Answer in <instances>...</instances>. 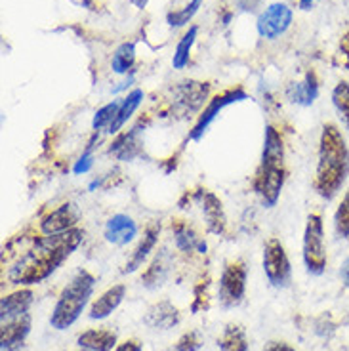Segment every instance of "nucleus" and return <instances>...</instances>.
<instances>
[{
    "label": "nucleus",
    "mask_w": 349,
    "mask_h": 351,
    "mask_svg": "<svg viewBox=\"0 0 349 351\" xmlns=\"http://www.w3.org/2000/svg\"><path fill=\"white\" fill-rule=\"evenodd\" d=\"M84 239V231L71 229L62 235H44L36 239L25 254L14 263L8 279L12 285L31 287L46 281L69 260Z\"/></svg>",
    "instance_id": "obj_1"
},
{
    "label": "nucleus",
    "mask_w": 349,
    "mask_h": 351,
    "mask_svg": "<svg viewBox=\"0 0 349 351\" xmlns=\"http://www.w3.org/2000/svg\"><path fill=\"white\" fill-rule=\"evenodd\" d=\"M349 176V147L336 124H324L319 138L313 187L324 201H332Z\"/></svg>",
    "instance_id": "obj_2"
},
{
    "label": "nucleus",
    "mask_w": 349,
    "mask_h": 351,
    "mask_svg": "<svg viewBox=\"0 0 349 351\" xmlns=\"http://www.w3.org/2000/svg\"><path fill=\"white\" fill-rule=\"evenodd\" d=\"M285 143L279 130L265 126L263 134V149L260 168L256 172L254 187L265 208H273L279 202L280 191L285 185Z\"/></svg>",
    "instance_id": "obj_3"
},
{
    "label": "nucleus",
    "mask_w": 349,
    "mask_h": 351,
    "mask_svg": "<svg viewBox=\"0 0 349 351\" xmlns=\"http://www.w3.org/2000/svg\"><path fill=\"white\" fill-rule=\"evenodd\" d=\"M96 289V277L86 269H79L69 285L62 290L50 315V326L53 330H67L79 321L84 309L90 304V298Z\"/></svg>",
    "instance_id": "obj_4"
},
{
    "label": "nucleus",
    "mask_w": 349,
    "mask_h": 351,
    "mask_svg": "<svg viewBox=\"0 0 349 351\" xmlns=\"http://www.w3.org/2000/svg\"><path fill=\"white\" fill-rule=\"evenodd\" d=\"M302 258L309 275H323L326 269V245H324V223L321 214H309L302 241Z\"/></svg>",
    "instance_id": "obj_5"
},
{
    "label": "nucleus",
    "mask_w": 349,
    "mask_h": 351,
    "mask_svg": "<svg viewBox=\"0 0 349 351\" xmlns=\"http://www.w3.org/2000/svg\"><path fill=\"white\" fill-rule=\"evenodd\" d=\"M263 273L267 277L271 287L275 289H287L292 282V265L288 260L287 250L279 239H269L263 245V258H262Z\"/></svg>",
    "instance_id": "obj_6"
},
{
    "label": "nucleus",
    "mask_w": 349,
    "mask_h": 351,
    "mask_svg": "<svg viewBox=\"0 0 349 351\" xmlns=\"http://www.w3.org/2000/svg\"><path fill=\"white\" fill-rule=\"evenodd\" d=\"M246 279H248V271H246V263L243 260H233V262L226 263L221 277H219L218 290L219 304L226 309H233L243 304L246 294Z\"/></svg>",
    "instance_id": "obj_7"
},
{
    "label": "nucleus",
    "mask_w": 349,
    "mask_h": 351,
    "mask_svg": "<svg viewBox=\"0 0 349 351\" xmlns=\"http://www.w3.org/2000/svg\"><path fill=\"white\" fill-rule=\"evenodd\" d=\"M248 99V94H246L243 88H233V90H226L221 92L216 97L210 99V104L204 107V111L199 114L197 123L193 124V128L189 130V140L199 141L208 132L210 124L214 123L218 119V114L226 109V107L233 106V104H239V101H245Z\"/></svg>",
    "instance_id": "obj_8"
},
{
    "label": "nucleus",
    "mask_w": 349,
    "mask_h": 351,
    "mask_svg": "<svg viewBox=\"0 0 349 351\" xmlns=\"http://www.w3.org/2000/svg\"><path fill=\"white\" fill-rule=\"evenodd\" d=\"M292 19H294L292 8H288L285 2H273L258 16L256 21L258 35L267 40H275L290 29Z\"/></svg>",
    "instance_id": "obj_9"
},
{
    "label": "nucleus",
    "mask_w": 349,
    "mask_h": 351,
    "mask_svg": "<svg viewBox=\"0 0 349 351\" xmlns=\"http://www.w3.org/2000/svg\"><path fill=\"white\" fill-rule=\"evenodd\" d=\"M208 82L185 80L174 88V109L187 117V113L197 111L208 96Z\"/></svg>",
    "instance_id": "obj_10"
},
{
    "label": "nucleus",
    "mask_w": 349,
    "mask_h": 351,
    "mask_svg": "<svg viewBox=\"0 0 349 351\" xmlns=\"http://www.w3.org/2000/svg\"><path fill=\"white\" fill-rule=\"evenodd\" d=\"M77 223H79V210L75 204L67 202L50 212L40 221V231H43V235H62V233H67L71 229L77 228Z\"/></svg>",
    "instance_id": "obj_11"
},
{
    "label": "nucleus",
    "mask_w": 349,
    "mask_h": 351,
    "mask_svg": "<svg viewBox=\"0 0 349 351\" xmlns=\"http://www.w3.org/2000/svg\"><path fill=\"white\" fill-rule=\"evenodd\" d=\"M136 235H138V226L128 214H113L105 223V241L115 246H126L136 239Z\"/></svg>",
    "instance_id": "obj_12"
},
{
    "label": "nucleus",
    "mask_w": 349,
    "mask_h": 351,
    "mask_svg": "<svg viewBox=\"0 0 349 351\" xmlns=\"http://www.w3.org/2000/svg\"><path fill=\"white\" fill-rule=\"evenodd\" d=\"M158 233H160V223H157V221L149 223L147 228H145V231H143V237L140 239L138 246L134 248V252L130 254V258H128L126 263H124V267H123L124 275L138 271L141 265L145 263L149 254L153 252V248L157 246Z\"/></svg>",
    "instance_id": "obj_13"
},
{
    "label": "nucleus",
    "mask_w": 349,
    "mask_h": 351,
    "mask_svg": "<svg viewBox=\"0 0 349 351\" xmlns=\"http://www.w3.org/2000/svg\"><path fill=\"white\" fill-rule=\"evenodd\" d=\"M29 332H31V317H29V313L2 323V334H0L2 351H18L25 342Z\"/></svg>",
    "instance_id": "obj_14"
},
{
    "label": "nucleus",
    "mask_w": 349,
    "mask_h": 351,
    "mask_svg": "<svg viewBox=\"0 0 349 351\" xmlns=\"http://www.w3.org/2000/svg\"><path fill=\"white\" fill-rule=\"evenodd\" d=\"M124 298H126V287L124 285H115L111 289L105 290L99 298L94 300V304L90 306V311H88V317L92 321H104L123 304Z\"/></svg>",
    "instance_id": "obj_15"
},
{
    "label": "nucleus",
    "mask_w": 349,
    "mask_h": 351,
    "mask_svg": "<svg viewBox=\"0 0 349 351\" xmlns=\"http://www.w3.org/2000/svg\"><path fill=\"white\" fill-rule=\"evenodd\" d=\"M287 97L300 107L313 106L315 99L319 97V80L315 71H307L304 80L290 82L287 88Z\"/></svg>",
    "instance_id": "obj_16"
},
{
    "label": "nucleus",
    "mask_w": 349,
    "mask_h": 351,
    "mask_svg": "<svg viewBox=\"0 0 349 351\" xmlns=\"http://www.w3.org/2000/svg\"><path fill=\"white\" fill-rule=\"evenodd\" d=\"M143 323L155 330H170L180 323V313L168 300H163L149 307L143 317Z\"/></svg>",
    "instance_id": "obj_17"
},
{
    "label": "nucleus",
    "mask_w": 349,
    "mask_h": 351,
    "mask_svg": "<svg viewBox=\"0 0 349 351\" xmlns=\"http://www.w3.org/2000/svg\"><path fill=\"white\" fill-rule=\"evenodd\" d=\"M33 290L31 289H21L18 292H12L8 296H4L0 302V317H2V323L12 321V319H18V317L27 315L29 307L33 306Z\"/></svg>",
    "instance_id": "obj_18"
},
{
    "label": "nucleus",
    "mask_w": 349,
    "mask_h": 351,
    "mask_svg": "<svg viewBox=\"0 0 349 351\" xmlns=\"http://www.w3.org/2000/svg\"><path fill=\"white\" fill-rule=\"evenodd\" d=\"M170 267H172V260H170V254L166 250H160L153 262L149 263V267L145 269V273L141 275V285L147 290H157L160 289L165 281L168 279V273H170Z\"/></svg>",
    "instance_id": "obj_19"
},
{
    "label": "nucleus",
    "mask_w": 349,
    "mask_h": 351,
    "mask_svg": "<svg viewBox=\"0 0 349 351\" xmlns=\"http://www.w3.org/2000/svg\"><path fill=\"white\" fill-rule=\"evenodd\" d=\"M77 343L80 350L86 351H113V348H117V334L113 330L90 328V330L79 334Z\"/></svg>",
    "instance_id": "obj_20"
},
{
    "label": "nucleus",
    "mask_w": 349,
    "mask_h": 351,
    "mask_svg": "<svg viewBox=\"0 0 349 351\" xmlns=\"http://www.w3.org/2000/svg\"><path fill=\"white\" fill-rule=\"evenodd\" d=\"M202 214L206 218V226H208L210 231L216 233V235H221L224 229H226V216H224L221 201L216 195H202Z\"/></svg>",
    "instance_id": "obj_21"
},
{
    "label": "nucleus",
    "mask_w": 349,
    "mask_h": 351,
    "mask_svg": "<svg viewBox=\"0 0 349 351\" xmlns=\"http://www.w3.org/2000/svg\"><path fill=\"white\" fill-rule=\"evenodd\" d=\"M141 101H143V90H140V88L132 90L130 94L121 101V107H119V111H117V117H115L113 124L109 126V130L107 132H109V134H119L124 124L128 123L132 117H134V113L138 111V107L141 106Z\"/></svg>",
    "instance_id": "obj_22"
},
{
    "label": "nucleus",
    "mask_w": 349,
    "mask_h": 351,
    "mask_svg": "<svg viewBox=\"0 0 349 351\" xmlns=\"http://www.w3.org/2000/svg\"><path fill=\"white\" fill-rule=\"evenodd\" d=\"M140 128H132L123 136H119V140L115 141V145L109 149L111 155L119 158V160H132L136 155H140Z\"/></svg>",
    "instance_id": "obj_23"
},
{
    "label": "nucleus",
    "mask_w": 349,
    "mask_h": 351,
    "mask_svg": "<svg viewBox=\"0 0 349 351\" xmlns=\"http://www.w3.org/2000/svg\"><path fill=\"white\" fill-rule=\"evenodd\" d=\"M172 231H174L178 250H182V252H206V245L197 237V233L187 223L178 221L176 226H172Z\"/></svg>",
    "instance_id": "obj_24"
},
{
    "label": "nucleus",
    "mask_w": 349,
    "mask_h": 351,
    "mask_svg": "<svg viewBox=\"0 0 349 351\" xmlns=\"http://www.w3.org/2000/svg\"><path fill=\"white\" fill-rule=\"evenodd\" d=\"M219 351H250L246 332L239 325H227L218 340Z\"/></svg>",
    "instance_id": "obj_25"
},
{
    "label": "nucleus",
    "mask_w": 349,
    "mask_h": 351,
    "mask_svg": "<svg viewBox=\"0 0 349 351\" xmlns=\"http://www.w3.org/2000/svg\"><path fill=\"white\" fill-rule=\"evenodd\" d=\"M134 63H136V44L124 43L115 50L111 58V69L117 75H126L128 71H132Z\"/></svg>",
    "instance_id": "obj_26"
},
{
    "label": "nucleus",
    "mask_w": 349,
    "mask_h": 351,
    "mask_svg": "<svg viewBox=\"0 0 349 351\" xmlns=\"http://www.w3.org/2000/svg\"><path fill=\"white\" fill-rule=\"evenodd\" d=\"M197 33H199V29L193 25L189 27V31L180 38V43H178V46H176L174 50V58H172V67H174V69H185V67H187L189 56H191V48L193 44H195V38H197Z\"/></svg>",
    "instance_id": "obj_27"
},
{
    "label": "nucleus",
    "mask_w": 349,
    "mask_h": 351,
    "mask_svg": "<svg viewBox=\"0 0 349 351\" xmlns=\"http://www.w3.org/2000/svg\"><path fill=\"white\" fill-rule=\"evenodd\" d=\"M332 106L340 117L341 124L349 132V82L340 80L332 90Z\"/></svg>",
    "instance_id": "obj_28"
},
{
    "label": "nucleus",
    "mask_w": 349,
    "mask_h": 351,
    "mask_svg": "<svg viewBox=\"0 0 349 351\" xmlns=\"http://www.w3.org/2000/svg\"><path fill=\"white\" fill-rule=\"evenodd\" d=\"M201 4H202V0H189L184 8L170 10V12L166 14V21H168V25L176 27V29H178V27L187 25V23L193 19V16L199 12Z\"/></svg>",
    "instance_id": "obj_29"
},
{
    "label": "nucleus",
    "mask_w": 349,
    "mask_h": 351,
    "mask_svg": "<svg viewBox=\"0 0 349 351\" xmlns=\"http://www.w3.org/2000/svg\"><path fill=\"white\" fill-rule=\"evenodd\" d=\"M334 231L341 239H349V187L334 212Z\"/></svg>",
    "instance_id": "obj_30"
},
{
    "label": "nucleus",
    "mask_w": 349,
    "mask_h": 351,
    "mask_svg": "<svg viewBox=\"0 0 349 351\" xmlns=\"http://www.w3.org/2000/svg\"><path fill=\"white\" fill-rule=\"evenodd\" d=\"M119 107H121V101H111V104H107L101 109H97L96 114H94V121H92V128L96 132L104 130V128L109 130V126L113 124L115 117H117Z\"/></svg>",
    "instance_id": "obj_31"
},
{
    "label": "nucleus",
    "mask_w": 349,
    "mask_h": 351,
    "mask_svg": "<svg viewBox=\"0 0 349 351\" xmlns=\"http://www.w3.org/2000/svg\"><path fill=\"white\" fill-rule=\"evenodd\" d=\"M202 334L199 330H191V332H185L178 342L174 343L172 351H199L202 348Z\"/></svg>",
    "instance_id": "obj_32"
},
{
    "label": "nucleus",
    "mask_w": 349,
    "mask_h": 351,
    "mask_svg": "<svg viewBox=\"0 0 349 351\" xmlns=\"http://www.w3.org/2000/svg\"><path fill=\"white\" fill-rule=\"evenodd\" d=\"M94 141H96V136H94V140L88 143L86 151L80 155L79 160L75 162V167H73L75 174H86L94 167Z\"/></svg>",
    "instance_id": "obj_33"
},
{
    "label": "nucleus",
    "mask_w": 349,
    "mask_h": 351,
    "mask_svg": "<svg viewBox=\"0 0 349 351\" xmlns=\"http://www.w3.org/2000/svg\"><path fill=\"white\" fill-rule=\"evenodd\" d=\"M115 351H143V346L138 340H126V342L119 343Z\"/></svg>",
    "instance_id": "obj_34"
},
{
    "label": "nucleus",
    "mask_w": 349,
    "mask_h": 351,
    "mask_svg": "<svg viewBox=\"0 0 349 351\" xmlns=\"http://www.w3.org/2000/svg\"><path fill=\"white\" fill-rule=\"evenodd\" d=\"M262 351H296L292 346H288L287 342H269L263 346Z\"/></svg>",
    "instance_id": "obj_35"
},
{
    "label": "nucleus",
    "mask_w": 349,
    "mask_h": 351,
    "mask_svg": "<svg viewBox=\"0 0 349 351\" xmlns=\"http://www.w3.org/2000/svg\"><path fill=\"white\" fill-rule=\"evenodd\" d=\"M340 52H341V56H344V63H346V65L349 67V31L346 33V35L341 36Z\"/></svg>",
    "instance_id": "obj_36"
},
{
    "label": "nucleus",
    "mask_w": 349,
    "mask_h": 351,
    "mask_svg": "<svg viewBox=\"0 0 349 351\" xmlns=\"http://www.w3.org/2000/svg\"><path fill=\"white\" fill-rule=\"evenodd\" d=\"M340 279L344 282V287H348L349 289V256L341 262V267H340Z\"/></svg>",
    "instance_id": "obj_37"
},
{
    "label": "nucleus",
    "mask_w": 349,
    "mask_h": 351,
    "mask_svg": "<svg viewBox=\"0 0 349 351\" xmlns=\"http://www.w3.org/2000/svg\"><path fill=\"white\" fill-rule=\"evenodd\" d=\"M258 4H260V0H239V8L243 12H254L258 8Z\"/></svg>",
    "instance_id": "obj_38"
},
{
    "label": "nucleus",
    "mask_w": 349,
    "mask_h": 351,
    "mask_svg": "<svg viewBox=\"0 0 349 351\" xmlns=\"http://www.w3.org/2000/svg\"><path fill=\"white\" fill-rule=\"evenodd\" d=\"M313 2H315V0H300V8L306 10V12H307V10L313 8Z\"/></svg>",
    "instance_id": "obj_39"
},
{
    "label": "nucleus",
    "mask_w": 349,
    "mask_h": 351,
    "mask_svg": "<svg viewBox=\"0 0 349 351\" xmlns=\"http://www.w3.org/2000/svg\"><path fill=\"white\" fill-rule=\"evenodd\" d=\"M82 351H86V350H82Z\"/></svg>",
    "instance_id": "obj_40"
}]
</instances>
